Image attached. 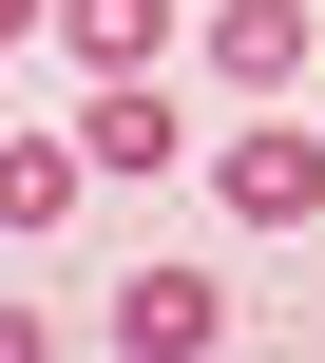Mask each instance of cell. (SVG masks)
<instances>
[{"label":"cell","instance_id":"cell-3","mask_svg":"<svg viewBox=\"0 0 325 363\" xmlns=\"http://www.w3.org/2000/svg\"><path fill=\"white\" fill-rule=\"evenodd\" d=\"M211 77L230 96H287L307 77V0H211Z\"/></svg>","mask_w":325,"mask_h":363},{"label":"cell","instance_id":"cell-2","mask_svg":"<svg viewBox=\"0 0 325 363\" xmlns=\"http://www.w3.org/2000/svg\"><path fill=\"white\" fill-rule=\"evenodd\" d=\"M115 345H134V363H211V345H230V287H192V268H134V287H115Z\"/></svg>","mask_w":325,"mask_h":363},{"label":"cell","instance_id":"cell-4","mask_svg":"<svg viewBox=\"0 0 325 363\" xmlns=\"http://www.w3.org/2000/svg\"><path fill=\"white\" fill-rule=\"evenodd\" d=\"M77 153H96V172H172L192 134H172V96H153V77H96V115H77Z\"/></svg>","mask_w":325,"mask_h":363},{"label":"cell","instance_id":"cell-7","mask_svg":"<svg viewBox=\"0 0 325 363\" xmlns=\"http://www.w3.org/2000/svg\"><path fill=\"white\" fill-rule=\"evenodd\" d=\"M19 38H38V0H19Z\"/></svg>","mask_w":325,"mask_h":363},{"label":"cell","instance_id":"cell-1","mask_svg":"<svg viewBox=\"0 0 325 363\" xmlns=\"http://www.w3.org/2000/svg\"><path fill=\"white\" fill-rule=\"evenodd\" d=\"M211 191H230V230H307L325 211V134H230Z\"/></svg>","mask_w":325,"mask_h":363},{"label":"cell","instance_id":"cell-6","mask_svg":"<svg viewBox=\"0 0 325 363\" xmlns=\"http://www.w3.org/2000/svg\"><path fill=\"white\" fill-rule=\"evenodd\" d=\"M77 172H96V153H77V134H19V153H0V211H19V249H38V230H57V211H77Z\"/></svg>","mask_w":325,"mask_h":363},{"label":"cell","instance_id":"cell-5","mask_svg":"<svg viewBox=\"0 0 325 363\" xmlns=\"http://www.w3.org/2000/svg\"><path fill=\"white\" fill-rule=\"evenodd\" d=\"M57 57L77 77H153L172 57V0H57Z\"/></svg>","mask_w":325,"mask_h":363}]
</instances>
